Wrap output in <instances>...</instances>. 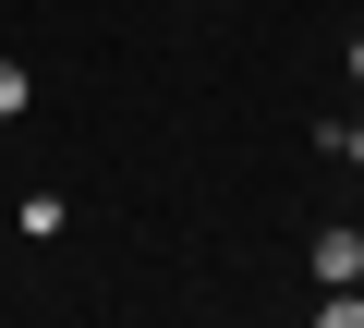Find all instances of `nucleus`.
Listing matches in <instances>:
<instances>
[{
  "instance_id": "obj_1",
  "label": "nucleus",
  "mask_w": 364,
  "mask_h": 328,
  "mask_svg": "<svg viewBox=\"0 0 364 328\" xmlns=\"http://www.w3.org/2000/svg\"><path fill=\"white\" fill-rule=\"evenodd\" d=\"M304 268H316V292H352V280H364V231L316 219V231H304Z\"/></svg>"
},
{
  "instance_id": "obj_2",
  "label": "nucleus",
  "mask_w": 364,
  "mask_h": 328,
  "mask_svg": "<svg viewBox=\"0 0 364 328\" xmlns=\"http://www.w3.org/2000/svg\"><path fill=\"white\" fill-rule=\"evenodd\" d=\"M25 110H37V73H25V61H0V122H25Z\"/></svg>"
},
{
  "instance_id": "obj_3",
  "label": "nucleus",
  "mask_w": 364,
  "mask_h": 328,
  "mask_svg": "<svg viewBox=\"0 0 364 328\" xmlns=\"http://www.w3.org/2000/svg\"><path fill=\"white\" fill-rule=\"evenodd\" d=\"M304 328H364V292H316V316Z\"/></svg>"
},
{
  "instance_id": "obj_4",
  "label": "nucleus",
  "mask_w": 364,
  "mask_h": 328,
  "mask_svg": "<svg viewBox=\"0 0 364 328\" xmlns=\"http://www.w3.org/2000/svg\"><path fill=\"white\" fill-rule=\"evenodd\" d=\"M328 146H340V158H352V171H364V110H352V122H328Z\"/></svg>"
},
{
  "instance_id": "obj_5",
  "label": "nucleus",
  "mask_w": 364,
  "mask_h": 328,
  "mask_svg": "<svg viewBox=\"0 0 364 328\" xmlns=\"http://www.w3.org/2000/svg\"><path fill=\"white\" fill-rule=\"evenodd\" d=\"M352 85H364V37H352Z\"/></svg>"
},
{
  "instance_id": "obj_6",
  "label": "nucleus",
  "mask_w": 364,
  "mask_h": 328,
  "mask_svg": "<svg viewBox=\"0 0 364 328\" xmlns=\"http://www.w3.org/2000/svg\"><path fill=\"white\" fill-rule=\"evenodd\" d=\"M352 292H364V280H352Z\"/></svg>"
}]
</instances>
